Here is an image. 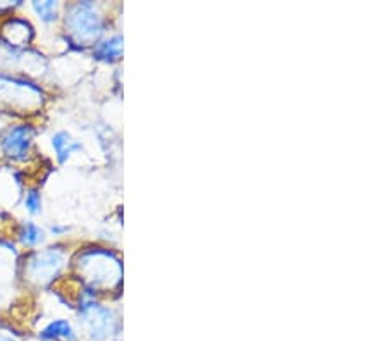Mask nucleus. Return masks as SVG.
<instances>
[{
	"label": "nucleus",
	"mask_w": 387,
	"mask_h": 341,
	"mask_svg": "<svg viewBox=\"0 0 387 341\" xmlns=\"http://www.w3.org/2000/svg\"><path fill=\"white\" fill-rule=\"evenodd\" d=\"M80 271L86 283L97 288H114L121 281V262L108 250L95 249L80 256Z\"/></svg>",
	"instance_id": "f257e3e1"
},
{
	"label": "nucleus",
	"mask_w": 387,
	"mask_h": 341,
	"mask_svg": "<svg viewBox=\"0 0 387 341\" xmlns=\"http://www.w3.org/2000/svg\"><path fill=\"white\" fill-rule=\"evenodd\" d=\"M66 28L78 43H92L104 33V20L92 2H78L66 14Z\"/></svg>",
	"instance_id": "f03ea898"
},
{
	"label": "nucleus",
	"mask_w": 387,
	"mask_h": 341,
	"mask_svg": "<svg viewBox=\"0 0 387 341\" xmlns=\"http://www.w3.org/2000/svg\"><path fill=\"white\" fill-rule=\"evenodd\" d=\"M80 322L93 341H104L114 331L115 317L111 309L100 303L83 302L80 305Z\"/></svg>",
	"instance_id": "7ed1b4c3"
},
{
	"label": "nucleus",
	"mask_w": 387,
	"mask_h": 341,
	"mask_svg": "<svg viewBox=\"0 0 387 341\" xmlns=\"http://www.w3.org/2000/svg\"><path fill=\"white\" fill-rule=\"evenodd\" d=\"M64 260H66V253L61 249H47L35 253L28 260V276L40 284L48 283L59 274Z\"/></svg>",
	"instance_id": "20e7f679"
},
{
	"label": "nucleus",
	"mask_w": 387,
	"mask_h": 341,
	"mask_svg": "<svg viewBox=\"0 0 387 341\" xmlns=\"http://www.w3.org/2000/svg\"><path fill=\"white\" fill-rule=\"evenodd\" d=\"M33 144V128L29 125L14 126L0 141V150L14 160L26 159Z\"/></svg>",
	"instance_id": "39448f33"
},
{
	"label": "nucleus",
	"mask_w": 387,
	"mask_h": 341,
	"mask_svg": "<svg viewBox=\"0 0 387 341\" xmlns=\"http://www.w3.org/2000/svg\"><path fill=\"white\" fill-rule=\"evenodd\" d=\"M52 147L55 150V155H57L59 162H66L74 152H80L83 148L81 141L74 140L69 133L66 131H59L52 137Z\"/></svg>",
	"instance_id": "423d86ee"
},
{
	"label": "nucleus",
	"mask_w": 387,
	"mask_h": 341,
	"mask_svg": "<svg viewBox=\"0 0 387 341\" xmlns=\"http://www.w3.org/2000/svg\"><path fill=\"white\" fill-rule=\"evenodd\" d=\"M41 340H48V341H76V331L73 329L69 321H52L43 331L40 333Z\"/></svg>",
	"instance_id": "0eeeda50"
},
{
	"label": "nucleus",
	"mask_w": 387,
	"mask_h": 341,
	"mask_svg": "<svg viewBox=\"0 0 387 341\" xmlns=\"http://www.w3.org/2000/svg\"><path fill=\"white\" fill-rule=\"evenodd\" d=\"M122 54V36H112V39L100 42L93 50V55L100 61H118Z\"/></svg>",
	"instance_id": "6e6552de"
},
{
	"label": "nucleus",
	"mask_w": 387,
	"mask_h": 341,
	"mask_svg": "<svg viewBox=\"0 0 387 341\" xmlns=\"http://www.w3.org/2000/svg\"><path fill=\"white\" fill-rule=\"evenodd\" d=\"M20 239L24 246H36L45 239V233L35 223H26L20 233Z\"/></svg>",
	"instance_id": "1a4fd4ad"
},
{
	"label": "nucleus",
	"mask_w": 387,
	"mask_h": 341,
	"mask_svg": "<svg viewBox=\"0 0 387 341\" xmlns=\"http://www.w3.org/2000/svg\"><path fill=\"white\" fill-rule=\"evenodd\" d=\"M33 11H35L36 16L41 21L52 22L57 20V11L59 4L57 2H33Z\"/></svg>",
	"instance_id": "9d476101"
},
{
	"label": "nucleus",
	"mask_w": 387,
	"mask_h": 341,
	"mask_svg": "<svg viewBox=\"0 0 387 341\" xmlns=\"http://www.w3.org/2000/svg\"><path fill=\"white\" fill-rule=\"evenodd\" d=\"M24 207L29 214H40L41 212V195L38 190H29L24 197Z\"/></svg>",
	"instance_id": "9b49d317"
},
{
	"label": "nucleus",
	"mask_w": 387,
	"mask_h": 341,
	"mask_svg": "<svg viewBox=\"0 0 387 341\" xmlns=\"http://www.w3.org/2000/svg\"><path fill=\"white\" fill-rule=\"evenodd\" d=\"M50 231L54 235H62V233H66L67 231V228H61V226H52L50 228Z\"/></svg>",
	"instance_id": "f8f14e48"
},
{
	"label": "nucleus",
	"mask_w": 387,
	"mask_h": 341,
	"mask_svg": "<svg viewBox=\"0 0 387 341\" xmlns=\"http://www.w3.org/2000/svg\"><path fill=\"white\" fill-rule=\"evenodd\" d=\"M0 341H16V340H13V338H10V336L0 335Z\"/></svg>",
	"instance_id": "ddd939ff"
}]
</instances>
